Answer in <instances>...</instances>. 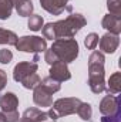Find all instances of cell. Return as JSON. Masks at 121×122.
Segmentation results:
<instances>
[{
  "mask_svg": "<svg viewBox=\"0 0 121 122\" xmlns=\"http://www.w3.org/2000/svg\"><path fill=\"white\" fill-rule=\"evenodd\" d=\"M19 37L16 36V33L11 30H6V29H0V44H7V46H14L17 43Z\"/></svg>",
  "mask_w": 121,
  "mask_h": 122,
  "instance_id": "obj_17",
  "label": "cell"
},
{
  "mask_svg": "<svg viewBox=\"0 0 121 122\" xmlns=\"http://www.w3.org/2000/svg\"><path fill=\"white\" fill-rule=\"evenodd\" d=\"M33 101L38 107H51V104H53V94L49 90H46L41 84H38L34 88V92H33Z\"/></svg>",
  "mask_w": 121,
  "mask_h": 122,
  "instance_id": "obj_10",
  "label": "cell"
},
{
  "mask_svg": "<svg viewBox=\"0 0 121 122\" xmlns=\"http://www.w3.org/2000/svg\"><path fill=\"white\" fill-rule=\"evenodd\" d=\"M17 122H33V121H31V119H29V118H24V117H22V118H20Z\"/></svg>",
  "mask_w": 121,
  "mask_h": 122,
  "instance_id": "obj_31",
  "label": "cell"
},
{
  "mask_svg": "<svg viewBox=\"0 0 121 122\" xmlns=\"http://www.w3.org/2000/svg\"><path fill=\"white\" fill-rule=\"evenodd\" d=\"M107 9L110 14L121 17V0H107Z\"/></svg>",
  "mask_w": 121,
  "mask_h": 122,
  "instance_id": "obj_23",
  "label": "cell"
},
{
  "mask_svg": "<svg viewBox=\"0 0 121 122\" xmlns=\"http://www.w3.org/2000/svg\"><path fill=\"white\" fill-rule=\"evenodd\" d=\"M6 84H7V74H6V71L0 70V91L4 90Z\"/></svg>",
  "mask_w": 121,
  "mask_h": 122,
  "instance_id": "obj_30",
  "label": "cell"
},
{
  "mask_svg": "<svg viewBox=\"0 0 121 122\" xmlns=\"http://www.w3.org/2000/svg\"><path fill=\"white\" fill-rule=\"evenodd\" d=\"M101 122H121V114H116V115H103Z\"/></svg>",
  "mask_w": 121,
  "mask_h": 122,
  "instance_id": "obj_28",
  "label": "cell"
},
{
  "mask_svg": "<svg viewBox=\"0 0 121 122\" xmlns=\"http://www.w3.org/2000/svg\"><path fill=\"white\" fill-rule=\"evenodd\" d=\"M76 114H78V117H80L83 121H88V122H90L91 121V115H93L91 105L88 104V102H81Z\"/></svg>",
  "mask_w": 121,
  "mask_h": 122,
  "instance_id": "obj_20",
  "label": "cell"
},
{
  "mask_svg": "<svg viewBox=\"0 0 121 122\" xmlns=\"http://www.w3.org/2000/svg\"><path fill=\"white\" fill-rule=\"evenodd\" d=\"M14 7H16L17 14L22 17L31 16V13L34 10V6L30 0H14Z\"/></svg>",
  "mask_w": 121,
  "mask_h": 122,
  "instance_id": "obj_15",
  "label": "cell"
},
{
  "mask_svg": "<svg viewBox=\"0 0 121 122\" xmlns=\"http://www.w3.org/2000/svg\"><path fill=\"white\" fill-rule=\"evenodd\" d=\"M40 82H41V78L38 77L37 72H34V74L29 75V77H26L24 80H22V85H23L26 90H34Z\"/></svg>",
  "mask_w": 121,
  "mask_h": 122,
  "instance_id": "obj_19",
  "label": "cell"
},
{
  "mask_svg": "<svg viewBox=\"0 0 121 122\" xmlns=\"http://www.w3.org/2000/svg\"><path fill=\"white\" fill-rule=\"evenodd\" d=\"M37 62H30V61H22L19 62L14 70H13V78L16 82H22V80H24L26 77H29L31 74L37 72Z\"/></svg>",
  "mask_w": 121,
  "mask_h": 122,
  "instance_id": "obj_7",
  "label": "cell"
},
{
  "mask_svg": "<svg viewBox=\"0 0 121 122\" xmlns=\"http://www.w3.org/2000/svg\"><path fill=\"white\" fill-rule=\"evenodd\" d=\"M41 33H43L44 38H49V40H56L54 23H47L46 26H43V27H41Z\"/></svg>",
  "mask_w": 121,
  "mask_h": 122,
  "instance_id": "obj_25",
  "label": "cell"
},
{
  "mask_svg": "<svg viewBox=\"0 0 121 122\" xmlns=\"http://www.w3.org/2000/svg\"><path fill=\"white\" fill-rule=\"evenodd\" d=\"M27 26H29V29H30L31 31H40L41 27L44 26V20H43V17L38 16V14H31V16H29V23H27Z\"/></svg>",
  "mask_w": 121,
  "mask_h": 122,
  "instance_id": "obj_21",
  "label": "cell"
},
{
  "mask_svg": "<svg viewBox=\"0 0 121 122\" xmlns=\"http://www.w3.org/2000/svg\"><path fill=\"white\" fill-rule=\"evenodd\" d=\"M101 115H116L120 112V98L117 95H105L100 102Z\"/></svg>",
  "mask_w": 121,
  "mask_h": 122,
  "instance_id": "obj_8",
  "label": "cell"
},
{
  "mask_svg": "<svg viewBox=\"0 0 121 122\" xmlns=\"http://www.w3.org/2000/svg\"><path fill=\"white\" fill-rule=\"evenodd\" d=\"M14 47L23 53L38 54V53H43L47 50V41H46V38H41L38 36H23L17 40Z\"/></svg>",
  "mask_w": 121,
  "mask_h": 122,
  "instance_id": "obj_4",
  "label": "cell"
},
{
  "mask_svg": "<svg viewBox=\"0 0 121 122\" xmlns=\"http://www.w3.org/2000/svg\"><path fill=\"white\" fill-rule=\"evenodd\" d=\"M17 107H19V98L16 94L6 92L4 95L0 97V108H1V112L4 115L10 114V112H16Z\"/></svg>",
  "mask_w": 121,
  "mask_h": 122,
  "instance_id": "obj_12",
  "label": "cell"
},
{
  "mask_svg": "<svg viewBox=\"0 0 121 122\" xmlns=\"http://www.w3.org/2000/svg\"><path fill=\"white\" fill-rule=\"evenodd\" d=\"M14 0H0V20H7L11 16Z\"/></svg>",
  "mask_w": 121,
  "mask_h": 122,
  "instance_id": "obj_18",
  "label": "cell"
},
{
  "mask_svg": "<svg viewBox=\"0 0 121 122\" xmlns=\"http://www.w3.org/2000/svg\"><path fill=\"white\" fill-rule=\"evenodd\" d=\"M50 77L51 78H54V80H57L59 82H63V81H68L70 78H71V74H70V70H68V67H67V64L66 62H63V61H56V62H53L51 65H50Z\"/></svg>",
  "mask_w": 121,
  "mask_h": 122,
  "instance_id": "obj_9",
  "label": "cell"
},
{
  "mask_svg": "<svg viewBox=\"0 0 121 122\" xmlns=\"http://www.w3.org/2000/svg\"><path fill=\"white\" fill-rule=\"evenodd\" d=\"M13 60V53L7 48H1L0 50V62L1 64H9Z\"/></svg>",
  "mask_w": 121,
  "mask_h": 122,
  "instance_id": "obj_26",
  "label": "cell"
},
{
  "mask_svg": "<svg viewBox=\"0 0 121 122\" xmlns=\"http://www.w3.org/2000/svg\"><path fill=\"white\" fill-rule=\"evenodd\" d=\"M81 104V99L80 98H76V97H68V98H60L57 101H54L51 105V108L56 111V114L59 115V118L61 117H67V115H71V114H76L78 107Z\"/></svg>",
  "mask_w": 121,
  "mask_h": 122,
  "instance_id": "obj_5",
  "label": "cell"
},
{
  "mask_svg": "<svg viewBox=\"0 0 121 122\" xmlns=\"http://www.w3.org/2000/svg\"><path fill=\"white\" fill-rule=\"evenodd\" d=\"M4 117H6V121H7V122H17L19 119H20V115H19V112H17V111H16V112L6 114Z\"/></svg>",
  "mask_w": 121,
  "mask_h": 122,
  "instance_id": "obj_29",
  "label": "cell"
},
{
  "mask_svg": "<svg viewBox=\"0 0 121 122\" xmlns=\"http://www.w3.org/2000/svg\"><path fill=\"white\" fill-rule=\"evenodd\" d=\"M118 44H120L118 36L111 34V33H105V34L100 38V50H101V53L113 54V53H116V50L118 48Z\"/></svg>",
  "mask_w": 121,
  "mask_h": 122,
  "instance_id": "obj_11",
  "label": "cell"
},
{
  "mask_svg": "<svg viewBox=\"0 0 121 122\" xmlns=\"http://www.w3.org/2000/svg\"><path fill=\"white\" fill-rule=\"evenodd\" d=\"M46 54H44V60H46V62L47 64H53V62H56V61H59V58H57V56L54 54V51L51 50V48H49V50H46L44 51Z\"/></svg>",
  "mask_w": 121,
  "mask_h": 122,
  "instance_id": "obj_27",
  "label": "cell"
},
{
  "mask_svg": "<svg viewBox=\"0 0 121 122\" xmlns=\"http://www.w3.org/2000/svg\"><path fill=\"white\" fill-rule=\"evenodd\" d=\"M104 54L94 50L88 58V85L94 94L105 91V71H104Z\"/></svg>",
  "mask_w": 121,
  "mask_h": 122,
  "instance_id": "obj_1",
  "label": "cell"
},
{
  "mask_svg": "<svg viewBox=\"0 0 121 122\" xmlns=\"http://www.w3.org/2000/svg\"><path fill=\"white\" fill-rule=\"evenodd\" d=\"M0 122H7V121H6V117H4V114H3V112H0Z\"/></svg>",
  "mask_w": 121,
  "mask_h": 122,
  "instance_id": "obj_32",
  "label": "cell"
},
{
  "mask_svg": "<svg viewBox=\"0 0 121 122\" xmlns=\"http://www.w3.org/2000/svg\"><path fill=\"white\" fill-rule=\"evenodd\" d=\"M84 46L87 47V50H95V47L98 46V34H95V33L87 34V37L84 40Z\"/></svg>",
  "mask_w": 121,
  "mask_h": 122,
  "instance_id": "obj_24",
  "label": "cell"
},
{
  "mask_svg": "<svg viewBox=\"0 0 121 122\" xmlns=\"http://www.w3.org/2000/svg\"><path fill=\"white\" fill-rule=\"evenodd\" d=\"M110 95H118L121 92V72H114L108 80V87H105Z\"/></svg>",
  "mask_w": 121,
  "mask_h": 122,
  "instance_id": "obj_16",
  "label": "cell"
},
{
  "mask_svg": "<svg viewBox=\"0 0 121 122\" xmlns=\"http://www.w3.org/2000/svg\"><path fill=\"white\" fill-rule=\"evenodd\" d=\"M24 118H29L33 122H56L53 119V117L50 115V112H43L38 108H27L23 114Z\"/></svg>",
  "mask_w": 121,
  "mask_h": 122,
  "instance_id": "obj_14",
  "label": "cell"
},
{
  "mask_svg": "<svg viewBox=\"0 0 121 122\" xmlns=\"http://www.w3.org/2000/svg\"><path fill=\"white\" fill-rule=\"evenodd\" d=\"M68 3L70 0H40L41 7L53 16H60L64 11H71L73 7Z\"/></svg>",
  "mask_w": 121,
  "mask_h": 122,
  "instance_id": "obj_6",
  "label": "cell"
},
{
  "mask_svg": "<svg viewBox=\"0 0 121 122\" xmlns=\"http://www.w3.org/2000/svg\"><path fill=\"white\" fill-rule=\"evenodd\" d=\"M87 24V20L83 14L76 13L70 14L64 20L54 23V31H56V40L57 38H73L78 31Z\"/></svg>",
  "mask_w": 121,
  "mask_h": 122,
  "instance_id": "obj_2",
  "label": "cell"
},
{
  "mask_svg": "<svg viewBox=\"0 0 121 122\" xmlns=\"http://www.w3.org/2000/svg\"><path fill=\"white\" fill-rule=\"evenodd\" d=\"M101 26L108 31V33L118 36L121 33V17L108 13L107 16H104V19L101 21Z\"/></svg>",
  "mask_w": 121,
  "mask_h": 122,
  "instance_id": "obj_13",
  "label": "cell"
},
{
  "mask_svg": "<svg viewBox=\"0 0 121 122\" xmlns=\"http://www.w3.org/2000/svg\"><path fill=\"white\" fill-rule=\"evenodd\" d=\"M46 90H49V91L51 92V94H54V92L60 91L61 88V82H59L57 80H54V78H51V77H47V78H44L41 82H40Z\"/></svg>",
  "mask_w": 121,
  "mask_h": 122,
  "instance_id": "obj_22",
  "label": "cell"
},
{
  "mask_svg": "<svg viewBox=\"0 0 121 122\" xmlns=\"http://www.w3.org/2000/svg\"><path fill=\"white\" fill-rule=\"evenodd\" d=\"M51 50L57 56V58L66 64L74 61L78 57V43L74 38H57L54 40Z\"/></svg>",
  "mask_w": 121,
  "mask_h": 122,
  "instance_id": "obj_3",
  "label": "cell"
}]
</instances>
